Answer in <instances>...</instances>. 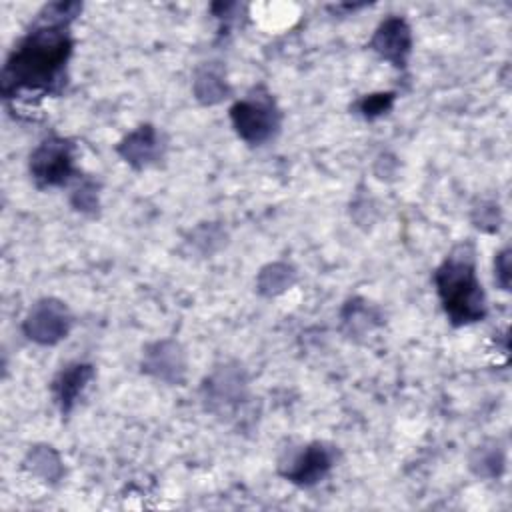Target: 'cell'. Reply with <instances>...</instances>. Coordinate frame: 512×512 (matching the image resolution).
<instances>
[{
	"mask_svg": "<svg viewBox=\"0 0 512 512\" xmlns=\"http://www.w3.org/2000/svg\"><path fill=\"white\" fill-rule=\"evenodd\" d=\"M378 316L372 306H368L364 300H350L342 310V324L350 334H358L364 330H370L376 324Z\"/></svg>",
	"mask_w": 512,
	"mask_h": 512,
	"instance_id": "2e32d148",
	"label": "cell"
},
{
	"mask_svg": "<svg viewBox=\"0 0 512 512\" xmlns=\"http://www.w3.org/2000/svg\"><path fill=\"white\" fill-rule=\"evenodd\" d=\"M246 392V372L236 362H224L216 366L202 384V398L206 410L216 414H226L238 408L246 400Z\"/></svg>",
	"mask_w": 512,
	"mask_h": 512,
	"instance_id": "5b68a950",
	"label": "cell"
},
{
	"mask_svg": "<svg viewBox=\"0 0 512 512\" xmlns=\"http://www.w3.org/2000/svg\"><path fill=\"white\" fill-rule=\"evenodd\" d=\"M478 216H474V222L478 228L486 230V232H494L500 226V210L494 204H482L476 210Z\"/></svg>",
	"mask_w": 512,
	"mask_h": 512,
	"instance_id": "d6986e66",
	"label": "cell"
},
{
	"mask_svg": "<svg viewBox=\"0 0 512 512\" xmlns=\"http://www.w3.org/2000/svg\"><path fill=\"white\" fill-rule=\"evenodd\" d=\"M142 372L166 384H182L186 376V354L176 340H158L144 348Z\"/></svg>",
	"mask_w": 512,
	"mask_h": 512,
	"instance_id": "ba28073f",
	"label": "cell"
},
{
	"mask_svg": "<svg viewBox=\"0 0 512 512\" xmlns=\"http://www.w3.org/2000/svg\"><path fill=\"white\" fill-rule=\"evenodd\" d=\"M70 328L72 314L68 306L58 298H40L32 304L22 322V330L28 340L42 346L58 344L68 336Z\"/></svg>",
	"mask_w": 512,
	"mask_h": 512,
	"instance_id": "8992f818",
	"label": "cell"
},
{
	"mask_svg": "<svg viewBox=\"0 0 512 512\" xmlns=\"http://www.w3.org/2000/svg\"><path fill=\"white\" fill-rule=\"evenodd\" d=\"M24 466L38 478H42L44 482H58L64 474V466L62 460L58 456V452L52 446L46 444H38L34 448L28 450Z\"/></svg>",
	"mask_w": 512,
	"mask_h": 512,
	"instance_id": "9a60e30c",
	"label": "cell"
},
{
	"mask_svg": "<svg viewBox=\"0 0 512 512\" xmlns=\"http://www.w3.org/2000/svg\"><path fill=\"white\" fill-rule=\"evenodd\" d=\"M506 466V452L498 440L480 444L470 456V470L480 478H498Z\"/></svg>",
	"mask_w": 512,
	"mask_h": 512,
	"instance_id": "5bb4252c",
	"label": "cell"
},
{
	"mask_svg": "<svg viewBox=\"0 0 512 512\" xmlns=\"http://www.w3.org/2000/svg\"><path fill=\"white\" fill-rule=\"evenodd\" d=\"M30 174L40 188L66 184L74 174V144L60 136L42 140L30 154Z\"/></svg>",
	"mask_w": 512,
	"mask_h": 512,
	"instance_id": "277c9868",
	"label": "cell"
},
{
	"mask_svg": "<svg viewBox=\"0 0 512 512\" xmlns=\"http://www.w3.org/2000/svg\"><path fill=\"white\" fill-rule=\"evenodd\" d=\"M394 92H374V94H366L358 100L356 110L360 116H364L366 120H374L378 116H384L392 106H394Z\"/></svg>",
	"mask_w": 512,
	"mask_h": 512,
	"instance_id": "e0dca14e",
	"label": "cell"
},
{
	"mask_svg": "<svg viewBox=\"0 0 512 512\" xmlns=\"http://www.w3.org/2000/svg\"><path fill=\"white\" fill-rule=\"evenodd\" d=\"M82 4L52 2L42 8L32 30L8 56L2 68V94L16 98L22 94H58L66 82V66L72 56L70 22Z\"/></svg>",
	"mask_w": 512,
	"mask_h": 512,
	"instance_id": "6da1fadb",
	"label": "cell"
},
{
	"mask_svg": "<svg viewBox=\"0 0 512 512\" xmlns=\"http://www.w3.org/2000/svg\"><path fill=\"white\" fill-rule=\"evenodd\" d=\"M230 120L236 134L248 144L268 142L280 128V110L264 88H254L246 98L230 108Z\"/></svg>",
	"mask_w": 512,
	"mask_h": 512,
	"instance_id": "3957f363",
	"label": "cell"
},
{
	"mask_svg": "<svg viewBox=\"0 0 512 512\" xmlns=\"http://www.w3.org/2000/svg\"><path fill=\"white\" fill-rule=\"evenodd\" d=\"M296 282V270L288 262H270L256 276V290L262 296H278L290 290Z\"/></svg>",
	"mask_w": 512,
	"mask_h": 512,
	"instance_id": "4fadbf2b",
	"label": "cell"
},
{
	"mask_svg": "<svg viewBox=\"0 0 512 512\" xmlns=\"http://www.w3.org/2000/svg\"><path fill=\"white\" fill-rule=\"evenodd\" d=\"M72 206L84 214H94L98 210V186L92 180H84L70 198Z\"/></svg>",
	"mask_w": 512,
	"mask_h": 512,
	"instance_id": "ac0fdd59",
	"label": "cell"
},
{
	"mask_svg": "<svg viewBox=\"0 0 512 512\" xmlns=\"http://www.w3.org/2000/svg\"><path fill=\"white\" fill-rule=\"evenodd\" d=\"M116 152L132 168L144 170L158 164L164 154V142L152 124H142L116 144Z\"/></svg>",
	"mask_w": 512,
	"mask_h": 512,
	"instance_id": "30bf717a",
	"label": "cell"
},
{
	"mask_svg": "<svg viewBox=\"0 0 512 512\" xmlns=\"http://www.w3.org/2000/svg\"><path fill=\"white\" fill-rule=\"evenodd\" d=\"M442 308L454 326L480 322L486 316V296L476 276V252L464 242L452 248L434 272Z\"/></svg>",
	"mask_w": 512,
	"mask_h": 512,
	"instance_id": "7a4b0ae2",
	"label": "cell"
},
{
	"mask_svg": "<svg viewBox=\"0 0 512 512\" xmlns=\"http://www.w3.org/2000/svg\"><path fill=\"white\" fill-rule=\"evenodd\" d=\"M92 378H94V368L84 362H72L56 374L52 382V394L62 414L72 412L74 404L78 402V398L82 396V392L86 390Z\"/></svg>",
	"mask_w": 512,
	"mask_h": 512,
	"instance_id": "8fae6325",
	"label": "cell"
},
{
	"mask_svg": "<svg viewBox=\"0 0 512 512\" xmlns=\"http://www.w3.org/2000/svg\"><path fill=\"white\" fill-rule=\"evenodd\" d=\"M370 48L396 68H404L412 54V30L400 16H390L376 28Z\"/></svg>",
	"mask_w": 512,
	"mask_h": 512,
	"instance_id": "9c48e42d",
	"label": "cell"
},
{
	"mask_svg": "<svg viewBox=\"0 0 512 512\" xmlns=\"http://www.w3.org/2000/svg\"><path fill=\"white\" fill-rule=\"evenodd\" d=\"M334 464V450L322 442H312L304 446L288 464L280 466V474L302 488H310L326 478Z\"/></svg>",
	"mask_w": 512,
	"mask_h": 512,
	"instance_id": "52a82bcc",
	"label": "cell"
},
{
	"mask_svg": "<svg viewBox=\"0 0 512 512\" xmlns=\"http://www.w3.org/2000/svg\"><path fill=\"white\" fill-rule=\"evenodd\" d=\"M192 90H194L196 100L206 106L218 104L230 94V86H228L218 62H206L194 72Z\"/></svg>",
	"mask_w": 512,
	"mask_h": 512,
	"instance_id": "7c38bea8",
	"label": "cell"
},
{
	"mask_svg": "<svg viewBox=\"0 0 512 512\" xmlns=\"http://www.w3.org/2000/svg\"><path fill=\"white\" fill-rule=\"evenodd\" d=\"M510 268H512L510 266V248H504L498 252V256L494 260V278L502 290H510V278H512Z\"/></svg>",
	"mask_w": 512,
	"mask_h": 512,
	"instance_id": "ffe728a7",
	"label": "cell"
}]
</instances>
